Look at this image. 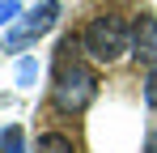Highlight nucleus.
I'll return each instance as SVG.
<instances>
[{
  "instance_id": "obj_1",
  "label": "nucleus",
  "mask_w": 157,
  "mask_h": 153,
  "mask_svg": "<svg viewBox=\"0 0 157 153\" xmlns=\"http://www.w3.org/2000/svg\"><path fill=\"white\" fill-rule=\"evenodd\" d=\"M98 94V76L89 73L85 64H64L55 73V85H51V102L59 115H81Z\"/></svg>"
},
{
  "instance_id": "obj_2",
  "label": "nucleus",
  "mask_w": 157,
  "mask_h": 153,
  "mask_svg": "<svg viewBox=\"0 0 157 153\" xmlns=\"http://www.w3.org/2000/svg\"><path fill=\"white\" fill-rule=\"evenodd\" d=\"M81 43H85V51H89L98 64H115V60L132 47V30L119 22L115 13H102V17H94V22L85 26V38H81Z\"/></svg>"
},
{
  "instance_id": "obj_3",
  "label": "nucleus",
  "mask_w": 157,
  "mask_h": 153,
  "mask_svg": "<svg viewBox=\"0 0 157 153\" xmlns=\"http://www.w3.org/2000/svg\"><path fill=\"white\" fill-rule=\"evenodd\" d=\"M55 17H59V0H43L38 9H30L26 17L13 22V30L4 34V51H26V47H34V43L55 26Z\"/></svg>"
},
{
  "instance_id": "obj_4",
  "label": "nucleus",
  "mask_w": 157,
  "mask_h": 153,
  "mask_svg": "<svg viewBox=\"0 0 157 153\" xmlns=\"http://www.w3.org/2000/svg\"><path fill=\"white\" fill-rule=\"evenodd\" d=\"M132 55L144 68H157V17L153 13H140L132 26Z\"/></svg>"
},
{
  "instance_id": "obj_5",
  "label": "nucleus",
  "mask_w": 157,
  "mask_h": 153,
  "mask_svg": "<svg viewBox=\"0 0 157 153\" xmlns=\"http://www.w3.org/2000/svg\"><path fill=\"white\" fill-rule=\"evenodd\" d=\"M34 153H77V140H72V136H64V132H43Z\"/></svg>"
},
{
  "instance_id": "obj_6",
  "label": "nucleus",
  "mask_w": 157,
  "mask_h": 153,
  "mask_svg": "<svg viewBox=\"0 0 157 153\" xmlns=\"http://www.w3.org/2000/svg\"><path fill=\"white\" fill-rule=\"evenodd\" d=\"M0 153H26V145H21V128L9 124L4 132H0Z\"/></svg>"
},
{
  "instance_id": "obj_7",
  "label": "nucleus",
  "mask_w": 157,
  "mask_h": 153,
  "mask_svg": "<svg viewBox=\"0 0 157 153\" xmlns=\"http://www.w3.org/2000/svg\"><path fill=\"white\" fill-rule=\"evenodd\" d=\"M21 17V0H0V26H13Z\"/></svg>"
},
{
  "instance_id": "obj_8",
  "label": "nucleus",
  "mask_w": 157,
  "mask_h": 153,
  "mask_svg": "<svg viewBox=\"0 0 157 153\" xmlns=\"http://www.w3.org/2000/svg\"><path fill=\"white\" fill-rule=\"evenodd\" d=\"M34 73H38V64H34V60H21V64H17V81H21V85H30Z\"/></svg>"
},
{
  "instance_id": "obj_9",
  "label": "nucleus",
  "mask_w": 157,
  "mask_h": 153,
  "mask_svg": "<svg viewBox=\"0 0 157 153\" xmlns=\"http://www.w3.org/2000/svg\"><path fill=\"white\" fill-rule=\"evenodd\" d=\"M144 102H149V106H157V68L149 73V81H144Z\"/></svg>"
},
{
  "instance_id": "obj_10",
  "label": "nucleus",
  "mask_w": 157,
  "mask_h": 153,
  "mask_svg": "<svg viewBox=\"0 0 157 153\" xmlns=\"http://www.w3.org/2000/svg\"><path fill=\"white\" fill-rule=\"evenodd\" d=\"M149 153H157V136H149Z\"/></svg>"
}]
</instances>
